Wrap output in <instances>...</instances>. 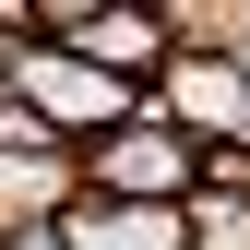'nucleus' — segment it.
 <instances>
[{
    "label": "nucleus",
    "mask_w": 250,
    "mask_h": 250,
    "mask_svg": "<svg viewBox=\"0 0 250 250\" xmlns=\"http://www.w3.org/2000/svg\"><path fill=\"white\" fill-rule=\"evenodd\" d=\"M36 48H72V60H96L107 83H167V60H179V12H143V0H48L36 12Z\"/></svg>",
    "instance_id": "1"
},
{
    "label": "nucleus",
    "mask_w": 250,
    "mask_h": 250,
    "mask_svg": "<svg viewBox=\"0 0 250 250\" xmlns=\"http://www.w3.org/2000/svg\"><path fill=\"white\" fill-rule=\"evenodd\" d=\"M191 250H250V203H227V191H191Z\"/></svg>",
    "instance_id": "6"
},
{
    "label": "nucleus",
    "mask_w": 250,
    "mask_h": 250,
    "mask_svg": "<svg viewBox=\"0 0 250 250\" xmlns=\"http://www.w3.org/2000/svg\"><path fill=\"white\" fill-rule=\"evenodd\" d=\"M12 96L36 107L72 155H83V143H107V131H131V119L155 107L143 83H107L96 60H72V48H24V60H12Z\"/></svg>",
    "instance_id": "2"
},
{
    "label": "nucleus",
    "mask_w": 250,
    "mask_h": 250,
    "mask_svg": "<svg viewBox=\"0 0 250 250\" xmlns=\"http://www.w3.org/2000/svg\"><path fill=\"white\" fill-rule=\"evenodd\" d=\"M191 179H203V143L179 131V119H131V131H107V143H83V191L96 203H191Z\"/></svg>",
    "instance_id": "3"
},
{
    "label": "nucleus",
    "mask_w": 250,
    "mask_h": 250,
    "mask_svg": "<svg viewBox=\"0 0 250 250\" xmlns=\"http://www.w3.org/2000/svg\"><path fill=\"white\" fill-rule=\"evenodd\" d=\"M0 250H60V227H36V238H0Z\"/></svg>",
    "instance_id": "7"
},
{
    "label": "nucleus",
    "mask_w": 250,
    "mask_h": 250,
    "mask_svg": "<svg viewBox=\"0 0 250 250\" xmlns=\"http://www.w3.org/2000/svg\"><path fill=\"white\" fill-rule=\"evenodd\" d=\"M155 119H179L191 143H250V60L238 48H179L155 83Z\"/></svg>",
    "instance_id": "4"
},
{
    "label": "nucleus",
    "mask_w": 250,
    "mask_h": 250,
    "mask_svg": "<svg viewBox=\"0 0 250 250\" xmlns=\"http://www.w3.org/2000/svg\"><path fill=\"white\" fill-rule=\"evenodd\" d=\"M60 250H191V203H96L60 214Z\"/></svg>",
    "instance_id": "5"
}]
</instances>
